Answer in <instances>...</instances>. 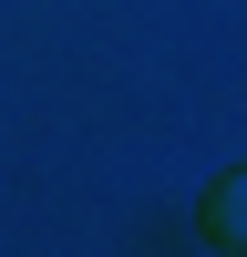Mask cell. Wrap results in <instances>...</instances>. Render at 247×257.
<instances>
[{
  "mask_svg": "<svg viewBox=\"0 0 247 257\" xmlns=\"http://www.w3.org/2000/svg\"><path fill=\"white\" fill-rule=\"evenodd\" d=\"M196 226H206V247H247V175H216V185H206Z\"/></svg>",
  "mask_w": 247,
  "mask_h": 257,
  "instance_id": "1",
  "label": "cell"
}]
</instances>
